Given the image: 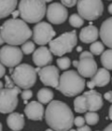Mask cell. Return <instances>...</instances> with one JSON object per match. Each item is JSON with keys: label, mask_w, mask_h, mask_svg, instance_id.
I'll list each match as a JSON object with an SVG mask.
<instances>
[{"label": "cell", "mask_w": 112, "mask_h": 131, "mask_svg": "<svg viewBox=\"0 0 112 131\" xmlns=\"http://www.w3.org/2000/svg\"><path fill=\"white\" fill-rule=\"evenodd\" d=\"M45 119L48 126L54 131H70L75 117L66 102L52 100L45 111Z\"/></svg>", "instance_id": "6da1fadb"}, {"label": "cell", "mask_w": 112, "mask_h": 131, "mask_svg": "<svg viewBox=\"0 0 112 131\" xmlns=\"http://www.w3.org/2000/svg\"><path fill=\"white\" fill-rule=\"evenodd\" d=\"M1 38L11 46L24 44L33 37V31L22 19H8L1 25Z\"/></svg>", "instance_id": "7a4b0ae2"}, {"label": "cell", "mask_w": 112, "mask_h": 131, "mask_svg": "<svg viewBox=\"0 0 112 131\" xmlns=\"http://www.w3.org/2000/svg\"><path fill=\"white\" fill-rule=\"evenodd\" d=\"M85 80L76 70L65 71L60 77L57 90L66 96H79L85 87Z\"/></svg>", "instance_id": "3957f363"}, {"label": "cell", "mask_w": 112, "mask_h": 131, "mask_svg": "<svg viewBox=\"0 0 112 131\" xmlns=\"http://www.w3.org/2000/svg\"><path fill=\"white\" fill-rule=\"evenodd\" d=\"M45 1L40 0H22L19 3V11L22 20L25 23H40L47 13Z\"/></svg>", "instance_id": "277c9868"}, {"label": "cell", "mask_w": 112, "mask_h": 131, "mask_svg": "<svg viewBox=\"0 0 112 131\" xmlns=\"http://www.w3.org/2000/svg\"><path fill=\"white\" fill-rule=\"evenodd\" d=\"M13 82L20 88L27 90L35 85L36 82V71L29 64H20L10 74Z\"/></svg>", "instance_id": "5b68a950"}, {"label": "cell", "mask_w": 112, "mask_h": 131, "mask_svg": "<svg viewBox=\"0 0 112 131\" xmlns=\"http://www.w3.org/2000/svg\"><path fill=\"white\" fill-rule=\"evenodd\" d=\"M77 41H78V37L76 31L73 30L70 32H66L58 36L57 38L49 42V50L54 55L63 57L64 54L71 52V51L77 45Z\"/></svg>", "instance_id": "8992f818"}, {"label": "cell", "mask_w": 112, "mask_h": 131, "mask_svg": "<svg viewBox=\"0 0 112 131\" xmlns=\"http://www.w3.org/2000/svg\"><path fill=\"white\" fill-rule=\"evenodd\" d=\"M78 12L82 19L94 21L102 16L104 5L100 0H80L78 2Z\"/></svg>", "instance_id": "52a82bcc"}, {"label": "cell", "mask_w": 112, "mask_h": 131, "mask_svg": "<svg viewBox=\"0 0 112 131\" xmlns=\"http://www.w3.org/2000/svg\"><path fill=\"white\" fill-rule=\"evenodd\" d=\"M22 94L21 88H3L0 91V112L12 113L18 105V95Z\"/></svg>", "instance_id": "ba28073f"}, {"label": "cell", "mask_w": 112, "mask_h": 131, "mask_svg": "<svg viewBox=\"0 0 112 131\" xmlns=\"http://www.w3.org/2000/svg\"><path fill=\"white\" fill-rule=\"evenodd\" d=\"M22 51L17 46L6 45L0 50V62L9 68H16L22 60Z\"/></svg>", "instance_id": "9c48e42d"}, {"label": "cell", "mask_w": 112, "mask_h": 131, "mask_svg": "<svg viewBox=\"0 0 112 131\" xmlns=\"http://www.w3.org/2000/svg\"><path fill=\"white\" fill-rule=\"evenodd\" d=\"M56 35V32L49 23L40 22L34 26L33 29V39L34 42L40 46L49 43Z\"/></svg>", "instance_id": "30bf717a"}, {"label": "cell", "mask_w": 112, "mask_h": 131, "mask_svg": "<svg viewBox=\"0 0 112 131\" xmlns=\"http://www.w3.org/2000/svg\"><path fill=\"white\" fill-rule=\"evenodd\" d=\"M46 16L49 23L53 25H61L67 19L68 11L62 3L52 2L47 8Z\"/></svg>", "instance_id": "8fae6325"}, {"label": "cell", "mask_w": 112, "mask_h": 131, "mask_svg": "<svg viewBox=\"0 0 112 131\" xmlns=\"http://www.w3.org/2000/svg\"><path fill=\"white\" fill-rule=\"evenodd\" d=\"M41 82L46 86H51L57 89L59 82H60V75L59 69L55 66H47L42 68L38 72Z\"/></svg>", "instance_id": "7c38bea8"}, {"label": "cell", "mask_w": 112, "mask_h": 131, "mask_svg": "<svg viewBox=\"0 0 112 131\" xmlns=\"http://www.w3.org/2000/svg\"><path fill=\"white\" fill-rule=\"evenodd\" d=\"M97 63L93 57L79 58L78 72L83 78H93L97 72Z\"/></svg>", "instance_id": "4fadbf2b"}, {"label": "cell", "mask_w": 112, "mask_h": 131, "mask_svg": "<svg viewBox=\"0 0 112 131\" xmlns=\"http://www.w3.org/2000/svg\"><path fill=\"white\" fill-rule=\"evenodd\" d=\"M33 62L38 68H45L52 62V54L51 50L45 46H40L33 53Z\"/></svg>", "instance_id": "5bb4252c"}, {"label": "cell", "mask_w": 112, "mask_h": 131, "mask_svg": "<svg viewBox=\"0 0 112 131\" xmlns=\"http://www.w3.org/2000/svg\"><path fill=\"white\" fill-rule=\"evenodd\" d=\"M24 113L29 120L41 121L44 115V107L38 101H32L25 106Z\"/></svg>", "instance_id": "9a60e30c"}, {"label": "cell", "mask_w": 112, "mask_h": 131, "mask_svg": "<svg viewBox=\"0 0 112 131\" xmlns=\"http://www.w3.org/2000/svg\"><path fill=\"white\" fill-rule=\"evenodd\" d=\"M83 96L87 99L88 111L96 112L103 107V97L101 94L95 90H90L83 93Z\"/></svg>", "instance_id": "2e32d148"}, {"label": "cell", "mask_w": 112, "mask_h": 131, "mask_svg": "<svg viewBox=\"0 0 112 131\" xmlns=\"http://www.w3.org/2000/svg\"><path fill=\"white\" fill-rule=\"evenodd\" d=\"M99 37L101 38L102 42L106 46L112 49V17L107 18L102 23Z\"/></svg>", "instance_id": "e0dca14e"}, {"label": "cell", "mask_w": 112, "mask_h": 131, "mask_svg": "<svg viewBox=\"0 0 112 131\" xmlns=\"http://www.w3.org/2000/svg\"><path fill=\"white\" fill-rule=\"evenodd\" d=\"M98 28L94 25H88L86 27L82 28L79 32V39L83 43H92L95 42L99 37Z\"/></svg>", "instance_id": "ac0fdd59"}, {"label": "cell", "mask_w": 112, "mask_h": 131, "mask_svg": "<svg viewBox=\"0 0 112 131\" xmlns=\"http://www.w3.org/2000/svg\"><path fill=\"white\" fill-rule=\"evenodd\" d=\"M7 125L11 131H20L24 126V117L18 112H12L7 118Z\"/></svg>", "instance_id": "d6986e66"}, {"label": "cell", "mask_w": 112, "mask_h": 131, "mask_svg": "<svg viewBox=\"0 0 112 131\" xmlns=\"http://www.w3.org/2000/svg\"><path fill=\"white\" fill-rule=\"evenodd\" d=\"M92 82L97 87H104L110 82V73L106 68H99L95 75L92 78Z\"/></svg>", "instance_id": "ffe728a7"}, {"label": "cell", "mask_w": 112, "mask_h": 131, "mask_svg": "<svg viewBox=\"0 0 112 131\" xmlns=\"http://www.w3.org/2000/svg\"><path fill=\"white\" fill-rule=\"evenodd\" d=\"M16 0H1L0 1V18L4 19L15 11L17 7Z\"/></svg>", "instance_id": "44dd1931"}, {"label": "cell", "mask_w": 112, "mask_h": 131, "mask_svg": "<svg viewBox=\"0 0 112 131\" xmlns=\"http://www.w3.org/2000/svg\"><path fill=\"white\" fill-rule=\"evenodd\" d=\"M53 96L54 94L49 88H41L36 94L38 102H40L41 104H49L52 101Z\"/></svg>", "instance_id": "7402d4cb"}, {"label": "cell", "mask_w": 112, "mask_h": 131, "mask_svg": "<svg viewBox=\"0 0 112 131\" xmlns=\"http://www.w3.org/2000/svg\"><path fill=\"white\" fill-rule=\"evenodd\" d=\"M74 111L78 113H86L88 111L87 99L83 95L78 96L74 100Z\"/></svg>", "instance_id": "603a6c76"}, {"label": "cell", "mask_w": 112, "mask_h": 131, "mask_svg": "<svg viewBox=\"0 0 112 131\" xmlns=\"http://www.w3.org/2000/svg\"><path fill=\"white\" fill-rule=\"evenodd\" d=\"M102 66L107 70H112V49L105 51L100 58Z\"/></svg>", "instance_id": "cb8c5ba5"}, {"label": "cell", "mask_w": 112, "mask_h": 131, "mask_svg": "<svg viewBox=\"0 0 112 131\" xmlns=\"http://www.w3.org/2000/svg\"><path fill=\"white\" fill-rule=\"evenodd\" d=\"M69 24H70V25L73 26V27L79 28V27H81L82 25H83L84 21H83V19L80 17L79 14L74 13L69 17Z\"/></svg>", "instance_id": "d4e9b609"}, {"label": "cell", "mask_w": 112, "mask_h": 131, "mask_svg": "<svg viewBox=\"0 0 112 131\" xmlns=\"http://www.w3.org/2000/svg\"><path fill=\"white\" fill-rule=\"evenodd\" d=\"M91 52L94 55H100L105 52V46L101 41H95L90 46Z\"/></svg>", "instance_id": "484cf974"}, {"label": "cell", "mask_w": 112, "mask_h": 131, "mask_svg": "<svg viewBox=\"0 0 112 131\" xmlns=\"http://www.w3.org/2000/svg\"><path fill=\"white\" fill-rule=\"evenodd\" d=\"M85 121L89 126H94L98 123L99 121V115L97 112H88L85 114Z\"/></svg>", "instance_id": "4316f807"}, {"label": "cell", "mask_w": 112, "mask_h": 131, "mask_svg": "<svg viewBox=\"0 0 112 131\" xmlns=\"http://www.w3.org/2000/svg\"><path fill=\"white\" fill-rule=\"evenodd\" d=\"M56 63L57 66L59 67L60 69L62 70H66L67 68H69V67L71 66V60L69 57H66V56H64V57L58 58L56 60Z\"/></svg>", "instance_id": "83f0119b"}, {"label": "cell", "mask_w": 112, "mask_h": 131, "mask_svg": "<svg viewBox=\"0 0 112 131\" xmlns=\"http://www.w3.org/2000/svg\"><path fill=\"white\" fill-rule=\"evenodd\" d=\"M21 49H22V52H23L24 54H30L32 52H35L36 47H35L34 41H26L24 44L22 45V48H21Z\"/></svg>", "instance_id": "f1b7e54d"}, {"label": "cell", "mask_w": 112, "mask_h": 131, "mask_svg": "<svg viewBox=\"0 0 112 131\" xmlns=\"http://www.w3.org/2000/svg\"><path fill=\"white\" fill-rule=\"evenodd\" d=\"M85 123H86V121H85V118L84 117H81V116H78V117H75L74 125L78 126V127H81V126H85Z\"/></svg>", "instance_id": "f546056e"}, {"label": "cell", "mask_w": 112, "mask_h": 131, "mask_svg": "<svg viewBox=\"0 0 112 131\" xmlns=\"http://www.w3.org/2000/svg\"><path fill=\"white\" fill-rule=\"evenodd\" d=\"M21 96L23 100H28L30 99L32 96H33V92L30 90V89H27V90H23L21 94Z\"/></svg>", "instance_id": "4dcf8cb0"}, {"label": "cell", "mask_w": 112, "mask_h": 131, "mask_svg": "<svg viewBox=\"0 0 112 131\" xmlns=\"http://www.w3.org/2000/svg\"><path fill=\"white\" fill-rule=\"evenodd\" d=\"M61 3L65 7H67V8H72L76 4H78V2H77L76 0H63V1H61Z\"/></svg>", "instance_id": "1f68e13d"}, {"label": "cell", "mask_w": 112, "mask_h": 131, "mask_svg": "<svg viewBox=\"0 0 112 131\" xmlns=\"http://www.w3.org/2000/svg\"><path fill=\"white\" fill-rule=\"evenodd\" d=\"M5 82H6V84H5V88H14V82H11L10 78L8 76H5Z\"/></svg>", "instance_id": "d6a6232c"}, {"label": "cell", "mask_w": 112, "mask_h": 131, "mask_svg": "<svg viewBox=\"0 0 112 131\" xmlns=\"http://www.w3.org/2000/svg\"><path fill=\"white\" fill-rule=\"evenodd\" d=\"M89 57H93V53L91 52H88V51H85V52H82L79 55V58H89Z\"/></svg>", "instance_id": "836d02e7"}, {"label": "cell", "mask_w": 112, "mask_h": 131, "mask_svg": "<svg viewBox=\"0 0 112 131\" xmlns=\"http://www.w3.org/2000/svg\"><path fill=\"white\" fill-rule=\"evenodd\" d=\"M104 97L106 100H107L108 102L112 103V91H108V92H107V93H105Z\"/></svg>", "instance_id": "e575fe53"}, {"label": "cell", "mask_w": 112, "mask_h": 131, "mask_svg": "<svg viewBox=\"0 0 112 131\" xmlns=\"http://www.w3.org/2000/svg\"><path fill=\"white\" fill-rule=\"evenodd\" d=\"M4 76H6V68L4 65H0V78H3Z\"/></svg>", "instance_id": "d590c367"}, {"label": "cell", "mask_w": 112, "mask_h": 131, "mask_svg": "<svg viewBox=\"0 0 112 131\" xmlns=\"http://www.w3.org/2000/svg\"><path fill=\"white\" fill-rule=\"evenodd\" d=\"M77 131H92V129L89 126H83L81 127H78Z\"/></svg>", "instance_id": "8d00e7d4"}, {"label": "cell", "mask_w": 112, "mask_h": 131, "mask_svg": "<svg viewBox=\"0 0 112 131\" xmlns=\"http://www.w3.org/2000/svg\"><path fill=\"white\" fill-rule=\"evenodd\" d=\"M87 86H88V88H90L91 90H93V88L95 87V84H94L92 81H89V82H87Z\"/></svg>", "instance_id": "74e56055"}, {"label": "cell", "mask_w": 112, "mask_h": 131, "mask_svg": "<svg viewBox=\"0 0 112 131\" xmlns=\"http://www.w3.org/2000/svg\"><path fill=\"white\" fill-rule=\"evenodd\" d=\"M19 14H20L19 9H18V10H15L13 13L11 14V15H12V19H17V17L19 16Z\"/></svg>", "instance_id": "f35d334b"}, {"label": "cell", "mask_w": 112, "mask_h": 131, "mask_svg": "<svg viewBox=\"0 0 112 131\" xmlns=\"http://www.w3.org/2000/svg\"><path fill=\"white\" fill-rule=\"evenodd\" d=\"M72 65L74 66L75 68H79V61H77V60H74L73 62H72Z\"/></svg>", "instance_id": "ab89813d"}, {"label": "cell", "mask_w": 112, "mask_h": 131, "mask_svg": "<svg viewBox=\"0 0 112 131\" xmlns=\"http://www.w3.org/2000/svg\"><path fill=\"white\" fill-rule=\"evenodd\" d=\"M104 131H112V123L109 124V125L104 129Z\"/></svg>", "instance_id": "60d3db41"}, {"label": "cell", "mask_w": 112, "mask_h": 131, "mask_svg": "<svg viewBox=\"0 0 112 131\" xmlns=\"http://www.w3.org/2000/svg\"><path fill=\"white\" fill-rule=\"evenodd\" d=\"M108 116H109L110 120H112V104H111V106L109 107V112H108Z\"/></svg>", "instance_id": "b9f144b4"}, {"label": "cell", "mask_w": 112, "mask_h": 131, "mask_svg": "<svg viewBox=\"0 0 112 131\" xmlns=\"http://www.w3.org/2000/svg\"><path fill=\"white\" fill-rule=\"evenodd\" d=\"M107 10L109 12L110 14H112V3H110L109 5H108V8H107Z\"/></svg>", "instance_id": "7bdbcfd3"}, {"label": "cell", "mask_w": 112, "mask_h": 131, "mask_svg": "<svg viewBox=\"0 0 112 131\" xmlns=\"http://www.w3.org/2000/svg\"><path fill=\"white\" fill-rule=\"evenodd\" d=\"M77 51H78V52H81V51H82V48L80 46L77 47Z\"/></svg>", "instance_id": "ee69618b"}, {"label": "cell", "mask_w": 112, "mask_h": 131, "mask_svg": "<svg viewBox=\"0 0 112 131\" xmlns=\"http://www.w3.org/2000/svg\"><path fill=\"white\" fill-rule=\"evenodd\" d=\"M45 131H54L53 129H52V128H48V129H46Z\"/></svg>", "instance_id": "f6af8a7d"}, {"label": "cell", "mask_w": 112, "mask_h": 131, "mask_svg": "<svg viewBox=\"0 0 112 131\" xmlns=\"http://www.w3.org/2000/svg\"><path fill=\"white\" fill-rule=\"evenodd\" d=\"M70 131H77V130H76V129H71Z\"/></svg>", "instance_id": "bcb514c9"}, {"label": "cell", "mask_w": 112, "mask_h": 131, "mask_svg": "<svg viewBox=\"0 0 112 131\" xmlns=\"http://www.w3.org/2000/svg\"><path fill=\"white\" fill-rule=\"evenodd\" d=\"M96 131H100V130H96Z\"/></svg>", "instance_id": "7dc6e473"}, {"label": "cell", "mask_w": 112, "mask_h": 131, "mask_svg": "<svg viewBox=\"0 0 112 131\" xmlns=\"http://www.w3.org/2000/svg\"><path fill=\"white\" fill-rule=\"evenodd\" d=\"M111 81H112V80H111Z\"/></svg>", "instance_id": "c3c4849f"}]
</instances>
